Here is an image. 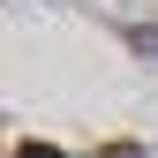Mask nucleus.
Segmentation results:
<instances>
[{"mask_svg": "<svg viewBox=\"0 0 158 158\" xmlns=\"http://www.w3.org/2000/svg\"><path fill=\"white\" fill-rule=\"evenodd\" d=\"M98 158H143V143H106Z\"/></svg>", "mask_w": 158, "mask_h": 158, "instance_id": "f257e3e1", "label": "nucleus"}]
</instances>
